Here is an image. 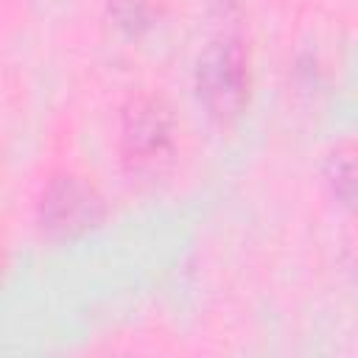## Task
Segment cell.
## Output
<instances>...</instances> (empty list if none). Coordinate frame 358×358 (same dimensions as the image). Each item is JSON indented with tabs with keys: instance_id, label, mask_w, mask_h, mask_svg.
I'll return each mask as SVG.
<instances>
[{
	"instance_id": "obj_1",
	"label": "cell",
	"mask_w": 358,
	"mask_h": 358,
	"mask_svg": "<svg viewBox=\"0 0 358 358\" xmlns=\"http://www.w3.org/2000/svg\"><path fill=\"white\" fill-rule=\"evenodd\" d=\"M120 162L143 182L162 179L179 154V120L159 92H137L126 101L117 129Z\"/></svg>"
},
{
	"instance_id": "obj_2",
	"label": "cell",
	"mask_w": 358,
	"mask_h": 358,
	"mask_svg": "<svg viewBox=\"0 0 358 358\" xmlns=\"http://www.w3.org/2000/svg\"><path fill=\"white\" fill-rule=\"evenodd\" d=\"M193 87L213 120H235L252 92V59L243 39L232 34L215 36L196 59Z\"/></svg>"
},
{
	"instance_id": "obj_3",
	"label": "cell",
	"mask_w": 358,
	"mask_h": 358,
	"mask_svg": "<svg viewBox=\"0 0 358 358\" xmlns=\"http://www.w3.org/2000/svg\"><path fill=\"white\" fill-rule=\"evenodd\" d=\"M103 199L92 182L62 171L50 176L36 201V224L50 241H76L103 221Z\"/></svg>"
},
{
	"instance_id": "obj_4",
	"label": "cell",
	"mask_w": 358,
	"mask_h": 358,
	"mask_svg": "<svg viewBox=\"0 0 358 358\" xmlns=\"http://www.w3.org/2000/svg\"><path fill=\"white\" fill-rule=\"evenodd\" d=\"M109 14L126 34H143L157 22L159 0H109Z\"/></svg>"
},
{
	"instance_id": "obj_5",
	"label": "cell",
	"mask_w": 358,
	"mask_h": 358,
	"mask_svg": "<svg viewBox=\"0 0 358 358\" xmlns=\"http://www.w3.org/2000/svg\"><path fill=\"white\" fill-rule=\"evenodd\" d=\"M327 182L333 193L341 199V204H350L352 199V154L350 151H333L327 165Z\"/></svg>"
}]
</instances>
